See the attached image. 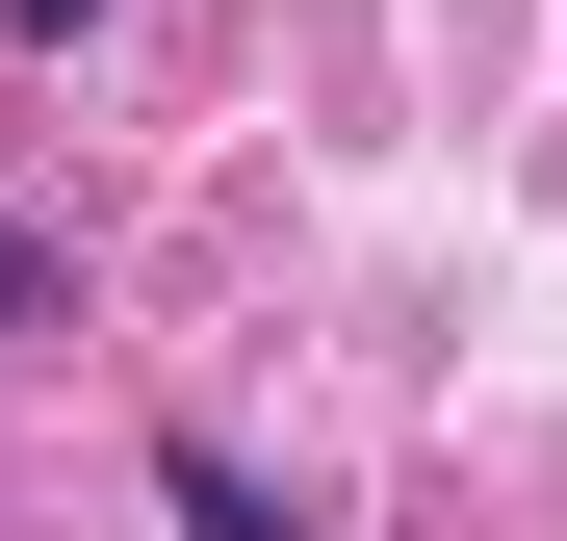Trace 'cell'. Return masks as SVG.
Here are the masks:
<instances>
[{
	"label": "cell",
	"mask_w": 567,
	"mask_h": 541,
	"mask_svg": "<svg viewBox=\"0 0 567 541\" xmlns=\"http://www.w3.org/2000/svg\"><path fill=\"white\" fill-rule=\"evenodd\" d=\"M155 490H181V541H310V490H258V465H233V438H207V413H181V438H155Z\"/></svg>",
	"instance_id": "obj_1"
},
{
	"label": "cell",
	"mask_w": 567,
	"mask_h": 541,
	"mask_svg": "<svg viewBox=\"0 0 567 541\" xmlns=\"http://www.w3.org/2000/svg\"><path fill=\"white\" fill-rule=\"evenodd\" d=\"M0 27H27V52H78V27H104V0H0Z\"/></svg>",
	"instance_id": "obj_3"
},
{
	"label": "cell",
	"mask_w": 567,
	"mask_h": 541,
	"mask_svg": "<svg viewBox=\"0 0 567 541\" xmlns=\"http://www.w3.org/2000/svg\"><path fill=\"white\" fill-rule=\"evenodd\" d=\"M52 310H78V258H52V232H0V361H27Z\"/></svg>",
	"instance_id": "obj_2"
}]
</instances>
